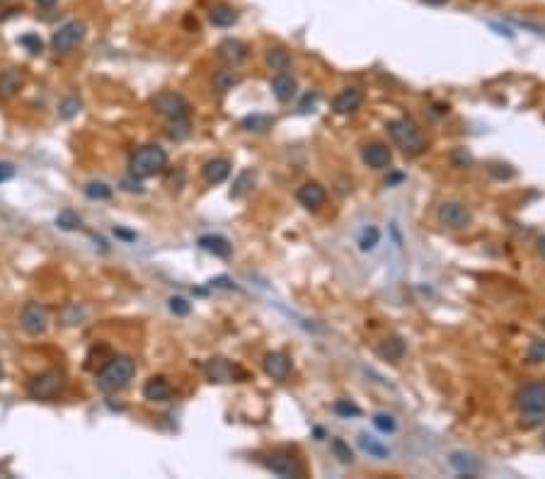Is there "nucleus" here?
<instances>
[{
  "mask_svg": "<svg viewBox=\"0 0 545 479\" xmlns=\"http://www.w3.org/2000/svg\"><path fill=\"white\" fill-rule=\"evenodd\" d=\"M516 404L521 409V428H533L545 419V380L529 382L516 393Z\"/></svg>",
  "mask_w": 545,
  "mask_h": 479,
  "instance_id": "f257e3e1",
  "label": "nucleus"
},
{
  "mask_svg": "<svg viewBox=\"0 0 545 479\" xmlns=\"http://www.w3.org/2000/svg\"><path fill=\"white\" fill-rule=\"evenodd\" d=\"M136 375V361L131 356H112L97 373V388L102 393L112 395L119 393L134 380Z\"/></svg>",
  "mask_w": 545,
  "mask_h": 479,
  "instance_id": "f03ea898",
  "label": "nucleus"
},
{
  "mask_svg": "<svg viewBox=\"0 0 545 479\" xmlns=\"http://www.w3.org/2000/svg\"><path fill=\"white\" fill-rule=\"evenodd\" d=\"M388 133H391V138L395 141V145L402 150V153L419 155L424 150V145H427L422 128L417 126V124L412 121V119H407V117H400V119H393V121H388Z\"/></svg>",
  "mask_w": 545,
  "mask_h": 479,
  "instance_id": "7ed1b4c3",
  "label": "nucleus"
},
{
  "mask_svg": "<svg viewBox=\"0 0 545 479\" xmlns=\"http://www.w3.org/2000/svg\"><path fill=\"white\" fill-rule=\"evenodd\" d=\"M63 388H66V373L61 368H49V371H41L39 375L32 377L27 393L36 402H54L63 393Z\"/></svg>",
  "mask_w": 545,
  "mask_h": 479,
  "instance_id": "20e7f679",
  "label": "nucleus"
},
{
  "mask_svg": "<svg viewBox=\"0 0 545 479\" xmlns=\"http://www.w3.org/2000/svg\"><path fill=\"white\" fill-rule=\"evenodd\" d=\"M165 167H167V153L160 145H143L131 158V174H136L139 179L155 177L165 172Z\"/></svg>",
  "mask_w": 545,
  "mask_h": 479,
  "instance_id": "39448f33",
  "label": "nucleus"
},
{
  "mask_svg": "<svg viewBox=\"0 0 545 479\" xmlns=\"http://www.w3.org/2000/svg\"><path fill=\"white\" fill-rule=\"evenodd\" d=\"M150 107L155 109V114L165 117L167 121H175V119H187L189 117V102L182 97L180 92H158L153 100H150Z\"/></svg>",
  "mask_w": 545,
  "mask_h": 479,
  "instance_id": "423d86ee",
  "label": "nucleus"
},
{
  "mask_svg": "<svg viewBox=\"0 0 545 479\" xmlns=\"http://www.w3.org/2000/svg\"><path fill=\"white\" fill-rule=\"evenodd\" d=\"M82 39H85V25L78 20L73 22H66L63 27H58L56 32H54L51 36V46L56 54H71L73 49H78V46L82 44Z\"/></svg>",
  "mask_w": 545,
  "mask_h": 479,
  "instance_id": "0eeeda50",
  "label": "nucleus"
},
{
  "mask_svg": "<svg viewBox=\"0 0 545 479\" xmlns=\"http://www.w3.org/2000/svg\"><path fill=\"white\" fill-rule=\"evenodd\" d=\"M437 218H439V223L448 230H463L473 223V213H470L468 206L461 204V201H443L437 211Z\"/></svg>",
  "mask_w": 545,
  "mask_h": 479,
  "instance_id": "6e6552de",
  "label": "nucleus"
},
{
  "mask_svg": "<svg viewBox=\"0 0 545 479\" xmlns=\"http://www.w3.org/2000/svg\"><path fill=\"white\" fill-rule=\"evenodd\" d=\"M49 310L39 303H27L20 312V327L30 337H41L49 329Z\"/></svg>",
  "mask_w": 545,
  "mask_h": 479,
  "instance_id": "1a4fd4ad",
  "label": "nucleus"
},
{
  "mask_svg": "<svg viewBox=\"0 0 545 479\" xmlns=\"http://www.w3.org/2000/svg\"><path fill=\"white\" fill-rule=\"evenodd\" d=\"M262 465L272 474H277V477H283V479L303 477V467H301L299 458H293L291 453H269L262 458Z\"/></svg>",
  "mask_w": 545,
  "mask_h": 479,
  "instance_id": "9d476101",
  "label": "nucleus"
},
{
  "mask_svg": "<svg viewBox=\"0 0 545 479\" xmlns=\"http://www.w3.org/2000/svg\"><path fill=\"white\" fill-rule=\"evenodd\" d=\"M204 373L211 382H233L237 377H245V373L237 366H233L226 358H211V361L204 363Z\"/></svg>",
  "mask_w": 545,
  "mask_h": 479,
  "instance_id": "9b49d317",
  "label": "nucleus"
},
{
  "mask_svg": "<svg viewBox=\"0 0 545 479\" xmlns=\"http://www.w3.org/2000/svg\"><path fill=\"white\" fill-rule=\"evenodd\" d=\"M216 56H218V61H223L226 66L235 68L237 63H242L250 56V46L242 44L240 39H223L221 44L216 46Z\"/></svg>",
  "mask_w": 545,
  "mask_h": 479,
  "instance_id": "f8f14e48",
  "label": "nucleus"
},
{
  "mask_svg": "<svg viewBox=\"0 0 545 479\" xmlns=\"http://www.w3.org/2000/svg\"><path fill=\"white\" fill-rule=\"evenodd\" d=\"M361 160L369 165L371 170H388L393 163V153L386 143H366L361 150Z\"/></svg>",
  "mask_w": 545,
  "mask_h": 479,
  "instance_id": "ddd939ff",
  "label": "nucleus"
},
{
  "mask_svg": "<svg viewBox=\"0 0 545 479\" xmlns=\"http://www.w3.org/2000/svg\"><path fill=\"white\" fill-rule=\"evenodd\" d=\"M364 100H366V95L361 87H356V85L345 87V90L332 100V109H334V114H354L356 109H361Z\"/></svg>",
  "mask_w": 545,
  "mask_h": 479,
  "instance_id": "4468645a",
  "label": "nucleus"
},
{
  "mask_svg": "<svg viewBox=\"0 0 545 479\" xmlns=\"http://www.w3.org/2000/svg\"><path fill=\"white\" fill-rule=\"evenodd\" d=\"M262 368L272 380L283 382L291 375V358L281 351H269V353H264V358H262Z\"/></svg>",
  "mask_w": 545,
  "mask_h": 479,
  "instance_id": "2eb2a0df",
  "label": "nucleus"
},
{
  "mask_svg": "<svg viewBox=\"0 0 545 479\" xmlns=\"http://www.w3.org/2000/svg\"><path fill=\"white\" fill-rule=\"evenodd\" d=\"M143 397L148 399V402H155V404H163L167 402V399L172 397V385L167 377L163 375H153L146 380L143 385Z\"/></svg>",
  "mask_w": 545,
  "mask_h": 479,
  "instance_id": "dca6fc26",
  "label": "nucleus"
},
{
  "mask_svg": "<svg viewBox=\"0 0 545 479\" xmlns=\"http://www.w3.org/2000/svg\"><path fill=\"white\" fill-rule=\"evenodd\" d=\"M296 199H299L301 206H305V209H320V206L327 201V191H325L323 184L318 182H305L303 187H299V191H296Z\"/></svg>",
  "mask_w": 545,
  "mask_h": 479,
  "instance_id": "f3484780",
  "label": "nucleus"
},
{
  "mask_svg": "<svg viewBox=\"0 0 545 479\" xmlns=\"http://www.w3.org/2000/svg\"><path fill=\"white\" fill-rule=\"evenodd\" d=\"M296 90H299V82L291 73H277L272 78V95L279 102H291L296 97Z\"/></svg>",
  "mask_w": 545,
  "mask_h": 479,
  "instance_id": "a211bd4d",
  "label": "nucleus"
},
{
  "mask_svg": "<svg viewBox=\"0 0 545 479\" xmlns=\"http://www.w3.org/2000/svg\"><path fill=\"white\" fill-rule=\"evenodd\" d=\"M22 85H25V78H22V73L17 68L0 71V97L3 100H12L22 90Z\"/></svg>",
  "mask_w": 545,
  "mask_h": 479,
  "instance_id": "6ab92c4d",
  "label": "nucleus"
},
{
  "mask_svg": "<svg viewBox=\"0 0 545 479\" xmlns=\"http://www.w3.org/2000/svg\"><path fill=\"white\" fill-rule=\"evenodd\" d=\"M196 245H199L204 252H209V255L221 257V259H228L231 252H233V245L223 237V235H201Z\"/></svg>",
  "mask_w": 545,
  "mask_h": 479,
  "instance_id": "aec40b11",
  "label": "nucleus"
},
{
  "mask_svg": "<svg viewBox=\"0 0 545 479\" xmlns=\"http://www.w3.org/2000/svg\"><path fill=\"white\" fill-rule=\"evenodd\" d=\"M448 463H451V467L456 469L461 477L475 479L480 472V460H475V455H470V453H451L448 455Z\"/></svg>",
  "mask_w": 545,
  "mask_h": 479,
  "instance_id": "412c9836",
  "label": "nucleus"
},
{
  "mask_svg": "<svg viewBox=\"0 0 545 479\" xmlns=\"http://www.w3.org/2000/svg\"><path fill=\"white\" fill-rule=\"evenodd\" d=\"M201 172H204V179L209 184H221V182H226L228 174H231V163H228L226 158H213L204 165Z\"/></svg>",
  "mask_w": 545,
  "mask_h": 479,
  "instance_id": "4be33fe9",
  "label": "nucleus"
},
{
  "mask_svg": "<svg viewBox=\"0 0 545 479\" xmlns=\"http://www.w3.org/2000/svg\"><path fill=\"white\" fill-rule=\"evenodd\" d=\"M378 356H381L383 361L400 363L402 356H405V342H402L400 337H386L378 344Z\"/></svg>",
  "mask_w": 545,
  "mask_h": 479,
  "instance_id": "5701e85b",
  "label": "nucleus"
},
{
  "mask_svg": "<svg viewBox=\"0 0 545 479\" xmlns=\"http://www.w3.org/2000/svg\"><path fill=\"white\" fill-rule=\"evenodd\" d=\"M255 182H257V172L250 167L242 170L231 187V199H242V196H247L255 189Z\"/></svg>",
  "mask_w": 545,
  "mask_h": 479,
  "instance_id": "b1692460",
  "label": "nucleus"
},
{
  "mask_svg": "<svg viewBox=\"0 0 545 479\" xmlns=\"http://www.w3.org/2000/svg\"><path fill=\"white\" fill-rule=\"evenodd\" d=\"M209 20H211L213 27H233L237 22V10L233 5H213L211 12H209Z\"/></svg>",
  "mask_w": 545,
  "mask_h": 479,
  "instance_id": "393cba45",
  "label": "nucleus"
},
{
  "mask_svg": "<svg viewBox=\"0 0 545 479\" xmlns=\"http://www.w3.org/2000/svg\"><path fill=\"white\" fill-rule=\"evenodd\" d=\"M359 448L364 450V453H369V458H378V460L391 458V448H388L386 443H381L378 439H373V436L361 434L359 436Z\"/></svg>",
  "mask_w": 545,
  "mask_h": 479,
  "instance_id": "a878e982",
  "label": "nucleus"
},
{
  "mask_svg": "<svg viewBox=\"0 0 545 479\" xmlns=\"http://www.w3.org/2000/svg\"><path fill=\"white\" fill-rule=\"evenodd\" d=\"M274 126V119L267 117V114H250L240 121L242 131H250V133H264Z\"/></svg>",
  "mask_w": 545,
  "mask_h": 479,
  "instance_id": "bb28decb",
  "label": "nucleus"
},
{
  "mask_svg": "<svg viewBox=\"0 0 545 479\" xmlns=\"http://www.w3.org/2000/svg\"><path fill=\"white\" fill-rule=\"evenodd\" d=\"M267 63H269V68H272V71H277V73H288V71H291V66H293L291 54L283 51V49H269V51H267Z\"/></svg>",
  "mask_w": 545,
  "mask_h": 479,
  "instance_id": "cd10ccee",
  "label": "nucleus"
},
{
  "mask_svg": "<svg viewBox=\"0 0 545 479\" xmlns=\"http://www.w3.org/2000/svg\"><path fill=\"white\" fill-rule=\"evenodd\" d=\"M242 78L237 75L235 71H231V68H223V71H218L216 75H213V85H216L218 92H228L233 90L235 85H240Z\"/></svg>",
  "mask_w": 545,
  "mask_h": 479,
  "instance_id": "c85d7f7f",
  "label": "nucleus"
},
{
  "mask_svg": "<svg viewBox=\"0 0 545 479\" xmlns=\"http://www.w3.org/2000/svg\"><path fill=\"white\" fill-rule=\"evenodd\" d=\"M82 191H85V196L93 201H107V199H112V194H114L112 187L104 182H88L82 187Z\"/></svg>",
  "mask_w": 545,
  "mask_h": 479,
  "instance_id": "c756f323",
  "label": "nucleus"
},
{
  "mask_svg": "<svg viewBox=\"0 0 545 479\" xmlns=\"http://www.w3.org/2000/svg\"><path fill=\"white\" fill-rule=\"evenodd\" d=\"M329 450H332V455L337 460H340V463H345V465L354 463V453H351V448H349V443H347V441L332 439V443H329Z\"/></svg>",
  "mask_w": 545,
  "mask_h": 479,
  "instance_id": "7c9ffc66",
  "label": "nucleus"
},
{
  "mask_svg": "<svg viewBox=\"0 0 545 479\" xmlns=\"http://www.w3.org/2000/svg\"><path fill=\"white\" fill-rule=\"evenodd\" d=\"M80 223H82V218L71 209H63L61 213L56 215V225L61 230H78L80 228Z\"/></svg>",
  "mask_w": 545,
  "mask_h": 479,
  "instance_id": "2f4dec72",
  "label": "nucleus"
},
{
  "mask_svg": "<svg viewBox=\"0 0 545 479\" xmlns=\"http://www.w3.org/2000/svg\"><path fill=\"white\" fill-rule=\"evenodd\" d=\"M189 133H192L189 119H175V121L167 124V136H170L172 141H185Z\"/></svg>",
  "mask_w": 545,
  "mask_h": 479,
  "instance_id": "473e14b6",
  "label": "nucleus"
},
{
  "mask_svg": "<svg viewBox=\"0 0 545 479\" xmlns=\"http://www.w3.org/2000/svg\"><path fill=\"white\" fill-rule=\"evenodd\" d=\"M378 240H381V230L371 225V228H366L364 233H361V237H359V250L361 252H371L375 245H378Z\"/></svg>",
  "mask_w": 545,
  "mask_h": 479,
  "instance_id": "72a5a7b5",
  "label": "nucleus"
},
{
  "mask_svg": "<svg viewBox=\"0 0 545 479\" xmlns=\"http://www.w3.org/2000/svg\"><path fill=\"white\" fill-rule=\"evenodd\" d=\"M332 412L337 414V417H342V419L361 417V409L356 407L354 402H349V399H337V402L332 404Z\"/></svg>",
  "mask_w": 545,
  "mask_h": 479,
  "instance_id": "f704fd0d",
  "label": "nucleus"
},
{
  "mask_svg": "<svg viewBox=\"0 0 545 479\" xmlns=\"http://www.w3.org/2000/svg\"><path fill=\"white\" fill-rule=\"evenodd\" d=\"M82 109V102L78 97H66L63 100L61 104H58V117L61 119H73V117H78V112Z\"/></svg>",
  "mask_w": 545,
  "mask_h": 479,
  "instance_id": "c9c22d12",
  "label": "nucleus"
},
{
  "mask_svg": "<svg viewBox=\"0 0 545 479\" xmlns=\"http://www.w3.org/2000/svg\"><path fill=\"white\" fill-rule=\"evenodd\" d=\"M526 361L538 366V363H545V339H535L531 342L529 351H526Z\"/></svg>",
  "mask_w": 545,
  "mask_h": 479,
  "instance_id": "e433bc0d",
  "label": "nucleus"
},
{
  "mask_svg": "<svg viewBox=\"0 0 545 479\" xmlns=\"http://www.w3.org/2000/svg\"><path fill=\"white\" fill-rule=\"evenodd\" d=\"M373 426L381 431V434H393L397 428V423H395V419L391 417V414H375L373 417Z\"/></svg>",
  "mask_w": 545,
  "mask_h": 479,
  "instance_id": "4c0bfd02",
  "label": "nucleus"
},
{
  "mask_svg": "<svg viewBox=\"0 0 545 479\" xmlns=\"http://www.w3.org/2000/svg\"><path fill=\"white\" fill-rule=\"evenodd\" d=\"M167 303H170V312H172V315H177V317L189 315L192 305H189V301H187V298H182V296H172Z\"/></svg>",
  "mask_w": 545,
  "mask_h": 479,
  "instance_id": "58836bf2",
  "label": "nucleus"
},
{
  "mask_svg": "<svg viewBox=\"0 0 545 479\" xmlns=\"http://www.w3.org/2000/svg\"><path fill=\"white\" fill-rule=\"evenodd\" d=\"M487 170H489V174H492V177H497V179H511L516 174V170L511 167V165H507V163H492Z\"/></svg>",
  "mask_w": 545,
  "mask_h": 479,
  "instance_id": "ea45409f",
  "label": "nucleus"
},
{
  "mask_svg": "<svg viewBox=\"0 0 545 479\" xmlns=\"http://www.w3.org/2000/svg\"><path fill=\"white\" fill-rule=\"evenodd\" d=\"M22 46H27V51L30 54H41V49H44V44H41V39L36 34H25L20 39Z\"/></svg>",
  "mask_w": 545,
  "mask_h": 479,
  "instance_id": "a19ab883",
  "label": "nucleus"
},
{
  "mask_svg": "<svg viewBox=\"0 0 545 479\" xmlns=\"http://www.w3.org/2000/svg\"><path fill=\"white\" fill-rule=\"evenodd\" d=\"M121 189H124V191H131V194H141V191H143V187H141V179L136 177V174L121 179Z\"/></svg>",
  "mask_w": 545,
  "mask_h": 479,
  "instance_id": "79ce46f5",
  "label": "nucleus"
},
{
  "mask_svg": "<svg viewBox=\"0 0 545 479\" xmlns=\"http://www.w3.org/2000/svg\"><path fill=\"white\" fill-rule=\"evenodd\" d=\"M17 174V170H15V165L12 163H0V184L3 182H10L12 177Z\"/></svg>",
  "mask_w": 545,
  "mask_h": 479,
  "instance_id": "37998d69",
  "label": "nucleus"
},
{
  "mask_svg": "<svg viewBox=\"0 0 545 479\" xmlns=\"http://www.w3.org/2000/svg\"><path fill=\"white\" fill-rule=\"evenodd\" d=\"M114 235L121 237V240H126V242H134L136 240V233H129V230H124V228H114Z\"/></svg>",
  "mask_w": 545,
  "mask_h": 479,
  "instance_id": "c03bdc74",
  "label": "nucleus"
},
{
  "mask_svg": "<svg viewBox=\"0 0 545 479\" xmlns=\"http://www.w3.org/2000/svg\"><path fill=\"white\" fill-rule=\"evenodd\" d=\"M36 3H39L41 8H51V5H56L58 0H36Z\"/></svg>",
  "mask_w": 545,
  "mask_h": 479,
  "instance_id": "a18cd8bd",
  "label": "nucleus"
},
{
  "mask_svg": "<svg viewBox=\"0 0 545 479\" xmlns=\"http://www.w3.org/2000/svg\"><path fill=\"white\" fill-rule=\"evenodd\" d=\"M538 252H540V257L545 259V237H540L538 240Z\"/></svg>",
  "mask_w": 545,
  "mask_h": 479,
  "instance_id": "49530a36",
  "label": "nucleus"
},
{
  "mask_svg": "<svg viewBox=\"0 0 545 479\" xmlns=\"http://www.w3.org/2000/svg\"><path fill=\"white\" fill-rule=\"evenodd\" d=\"M422 3H427V5H443L446 0H422Z\"/></svg>",
  "mask_w": 545,
  "mask_h": 479,
  "instance_id": "de8ad7c7",
  "label": "nucleus"
},
{
  "mask_svg": "<svg viewBox=\"0 0 545 479\" xmlns=\"http://www.w3.org/2000/svg\"><path fill=\"white\" fill-rule=\"evenodd\" d=\"M5 377V368H3V363H0V380Z\"/></svg>",
  "mask_w": 545,
  "mask_h": 479,
  "instance_id": "09e8293b",
  "label": "nucleus"
},
{
  "mask_svg": "<svg viewBox=\"0 0 545 479\" xmlns=\"http://www.w3.org/2000/svg\"><path fill=\"white\" fill-rule=\"evenodd\" d=\"M543 445H545V431H543Z\"/></svg>",
  "mask_w": 545,
  "mask_h": 479,
  "instance_id": "8fccbe9b",
  "label": "nucleus"
},
{
  "mask_svg": "<svg viewBox=\"0 0 545 479\" xmlns=\"http://www.w3.org/2000/svg\"><path fill=\"white\" fill-rule=\"evenodd\" d=\"M543 329H545V317H543Z\"/></svg>",
  "mask_w": 545,
  "mask_h": 479,
  "instance_id": "3c124183",
  "label": "nucleus"
}]
</instances>
